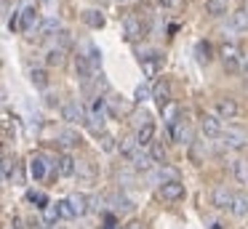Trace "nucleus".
<instances>
[{
  "mask_svg": "<svg viewBox=\"0 0 248 229\" xmlns=\"http://www.w3.org/2000/svg\"><path fill=\"white\" fill-rule=\"evenodd\" d=\"M62 117H64L70 125H80V122H88V117H86V107L80 104V101H67L64 107H62Z\"/></svg>",
  "mask_w": 248,
  "mask_h": 229,
  "instance_id": "f257e3e1",
  "label": "nucleus"
},
{
  "mask_svg": "<svg viewBox=\"0 0 248 229\" xmlns=\"http://www.w3.org/2000/svg\"><path fill=\"white\" fill-rule=\"evenodd\" d=\"M221 59H224V69H230V72H237V67H240V48L235 46V43H224L221 46Z\"/></svg>",
  "mask_w": 248,
  "mask_h": 229,
  "instance_id": "f03ea898",
  "label": "nucleus"
},
{
  "mask_svg": "<svg viewBox=\"0 0 248 229\" xmlns=\"http://www.w3.org/2000/svg\"><path fill=\"white\" fill-rule=\"evenodd\" d=\"M221 138H224V147L227 149H243L248 144V136H246V131H240V128H227L224 133H221Z\"/></svg>",
  "mask_w": 248,
  "mask_h": 229,
  "instance_id": "7ed1b4c3",
  "label": "nucleus"
},
{
  "mask_svg": "<svg viewBox=\"0 0 248 229\" xmlns=\"http://www.w3.org/2000/svg\"><path fill=\"white\" fill-rule=\"evenodd\" d=\"M22 32H35L40 27V16H38V11H35V5L32 3H27V5H22Z\"/></svg>",
  "mask_w": 248,
  "mask_h": 229,
  "instance_id": "20e7f679",
  "label": "nucleus"
},
{
  "mask_svg": "<svg viewBox=\"0 0 248 229\" xmlns=\"http://www.w3.org/2000/svg\"><path fill=\"white\" fill-rule=\"evenodd\" d=\"M200 131H203L205 138H219L221 133V117L216 115H203V120H200Z\"/></svg>",
  "mask_w": 248,
  "mask_h": 229,
  "instance_id": "39448f33",
  "label": "nucleus"
},
{
  "mask_svg": "<svg viewBox=\"0 0 248 229\" xmlns=\"http://www.w3.org/2000/svg\"><path fill=\"white\" fill-rule=\"evenodd\" d=\"M152 99H155V104L160 107V109H166V107L171 104V85H168L166 80H157V83L152 85Z\"/></svg>",
  "mask_w": 248,
  "mask_h": 229,
  "instance_id": "423d86ee",
  "label": "nucleus"
},
{
  "mask_svg": "<svg viewBox=\"0 0 248 229\" xmlns=\"http://www.w3.org/2000/svg\"><path fill=\"white\" fill-rule=\"evenodd\" d=\"M144 32H147V27L141 24L139 16H125V37L128 40H141Z\"/></svg>",
  "mask_w": 248,
  "mask_h": 229,
  "instance_id": "0eeeda50",
  "label": "nucleus"
},
{
  "mask_svg": "<svg viewBox=\"0 0 248 229\" xmlns=\"http://www.w3.org/2000/svg\"><path fill=\"white\" fill-rule=\"evenodd\" d=\"M232 197L235 195H232L224 184L214 186V192H211V202H214L216 208H232Z\"/></svg>",
  "mask_w": 248,
  "mask_h": 229,
  "instance_id": "6e6552de",
  "label": "nucleus"
},
{
  "mask_svg": "<svg viewBox=\"0 0 248 229\" xmlns=\"http://www.w3.org/2000/svg\"><path fill=\"white\" fill-rule=\"evenodd\" d=\"M160 64H163L160 53H147V56H141V69H144L147 77H155L160 72Z\"/></svg>",
  "mask_w": 248,
  "mask_h": 229,
  "instance_id": "1a4fd4ad",
  "label": "nucleus"
},
{
  "mask_svg": "<svg viewBox=\"0 0 248 229\" xmlns=\"http://www.w3.org/2000/svg\"><path fill=\"white\" fill-rule=\"evenodd\" d=\"M160 197L163 200H179L184 197V184L182 181H168V184H160Z\"/></svg>",
  "mask_w": 248,
  "mask_h": 229,
  "instance_id": "9d476101",
  "label": "nucleus"
},
{
  "mask_svg": "<svg viewBox=\"0 0 248 229\" xmlns=\"http://www.w3.org/2000/svg\"><path fill=\"white\" fill-rule=\"evenodd\" d=\"M216 115H219L221 120H232V117H237V104L232 99H219V104H216Z\"/></svg>",
  "mask_w": 248,
  "mask_h": 229,
  "instance_id": "9b49d317",
  "label": "nucleus"
},
{
  "mask_svg": "<svg viewBox=\"0 0 248 229\" xmlns=\"http://www.w3.org/2000/svg\"><path fill=\"white\" fill-rule=\"evenodd\" d=\"M70 202H72V208H75V216H86V213L91 211V200H88L83 192H75V195H70Z\"/></svg>",
  "mask_w": 248,
  "mask_h": 229,
  "instance_id": "f8f14e48",
  "label": "nucleus"
},
{
  "mask_svg": "<svg viewBox=\"0 0 248 229\" xmlns=\"http://www.w3.org/2000/svg\"><path fill=\"white\" fill-rule=\"evenodd\" d=\"M136 141H139V147H152V141H155V125H152L150 120H147L144 125L139 128V133H136Z\"/></svg>",
  "mask_w": 248,
  "mask_h": 229,
  "instance_id": "ddd939ff",
  "label": "nucleus"
},
{
  "mask_svg": "<svg viewBox=\"0 0 248 229\" xmlns=\"http://www.w3.org/2000/svg\"><path fill=\"white\" fill-rule=\"evenodd\" d=\"M46 170H48V163H46L40 154H35V157L30 160V176H32L35 181H40V179H46Z\"/></svg>",
  "mask_w": 248,
  "mask_h": 229,
  "instance_id": "4468645a",
  "label": "nucleus"
},
{
  "mask_svg": "<svg viewBox=\"0 0 248 229\" xmlns=\"http://www.w3.org/2000/svg\"><path fill=\"white\" fill-rule=\"evenodd\" d=\"M54 32H62L59 19H56V16H48V19L40 21V27H38V37H48V35H54Z\"/></svg>",
  "mask_w": 248,
  "mask_h": 229,
  "instance_id": "2eb2a0df",
  "label": "nucleus"
},
{
  "mask_svg": "<svg viewBox=\"0 0 248 229\" xmlns=\"http://www.w3.org/2000/svg\"><path fill=\"white\" fill-rule=\"evenodd\" d=\"M232 216H237V218H246L248 216V195H235L232 197Z\"/></svg>",
  "mask_w": 248,
  "mask_h": 229,
  "instance_id": "dca6fc26",
  "label": "nucleus"
},
{
  "mask_svg": "<svg viewBox=\"0 0 248 229\" xmlns=\"http://www.w3.org/2000/svg\"><path fill=\"white\" fill-rule=\"evenodd\" d=\"M78 170V165H75V160L70 157V154H62L59 160H56V173L59 176H72Z\"/></svg>",
  "mask_w": 248,
  "mask_h": 229,
  "instance_id": "f3484780",
  "label": "nucleus"
},
{
  "mask_svg": "<svg viewBox=\"0 0 248 229\" xmlns=\"http://www.w3.org/2000/svg\"><path fill=\"white\" fill-rule=\"evenodd\" d=\"M62 218V211H59V202H48V205L43 208V224L46 227H54L56 221Z\"/></svg>",
  "mask_w": 248,
  "mask_h": 229,
  "instance_id": "a211bd4d",
  "label": "nucleus"
},
{
  "mask_svg": "<svg viewBox=\"0 0 248 229\" xmlns=\"http://www.w3.org/2000/svg\"><path fill=\"white\" fill-rule=\"evenodd\" d=\"M152 154H144V152H136L134 160H131V165H134V170H141V173H147V170L152 168Z\"/></svg>",
  "mask_w": 248,
  "mask_h": 229,
  "instance_id": "6ab92c4d",
  "label": "nucleus"
},
{
  "mask_svg": "<svg viewBox=\"0 0 248 229\" xmlns=\"http://www.w3.org/2000/svg\"><path fill=\"white\" fill-rule=\"evenodd\" d=\"M83 21H86L88 27H93V30H102L104 27V16H102V11H83Z\"/></svg>",
  "mask_w": 248,
  "mask_h": 229,
  "instance_id": "aec40b11",
  "label": "nucleus"
},
{
  "mask_svg": "<svg viewBox=\"0 0 248 229\" xmlns=\"http://www.w3.org/2000/svg\"><path fill=\"white\" fill-rule=\"evenodd\" d=\"M118 149H120V154H123V157L134 160V154L139 152V141H136V138H123V141L118 144Z\"/></svg>",
  "mask_w": 248,
  "mask_h": 229,
  "instance_id": "412c9836",
  "label": "nucleus"
},
{
  "mask_svg": "<svg viewBox=\"0 0 248 229\" xmlns=\"http://www.w3.org/2000/svg\"><path fill=\"white\" fill-rule=\"evenodd\" d=\"M86 125H88V131H91V133H96V136H99V133L104 131V112H91Z\"/></svg>",
  "mask_w": 248,
  "mask_h": 229,
  "instance_id": "4be33fe9",
  "label": "nucleus"
},
{
  "mask_svg": "<svg viewBox=\"0 0 248 229\" xmlns=\"http://www.w3.org/2000/svg\"><path fill=\"white\" fill-rule=\"evenodd\" d=\"M195 59H198V64H208L211 61V46L205 40L195 43Z\"/></svg>",
  "mask_w": 248,
  "mask_h": 229,
  "instance_id": "5701e85b",
  "label": "nucleus"
},
{
  "mask_svg": "<svg viewBox=\"0 0 248 229\" xmlns=\"http://www.w3.org/2000/svg\"><path fill=\"white\" fill-rule=\"evenodd\" d=\"M46 64H48V67H62V64H64V48H51V51L46 53Z\"/></svg>",
  "mask_w": 248,
  "mask_h": 229,
  "instance_id": "b1692460",
  "label": "nucleus"
},
{
  "mask_svg": "<svg viewBox=\"0 0 248 229\" xmlns=\"http://www.w3.org/2000/svg\"><path fill=\"white\" fill-rule=\"evenodd\" d=\"M227 3L230 0H205V11L211 16H221V14H227Z\"/></svg>",
  "mask_w": 248,
  "mask_h": 229,
  "instance_id": "393cba45",
  "label": "nucleus"
},
{
  "mask_svg": "<svg viewBox=\"0 0 248 229\" xmlns=\"http://www.w3.org/2000/svg\"><path fill=\"white\" fill-rule=\"evenodd\" d=\"M232 27L235 30H248V8H237L232 14Z\"/></svg>",
  "mask_w": 248,
  "mask_h": 229,
  "instance_id": "a878e982",
  "label": "nucleus"
},
{
  "mask_svg": "<svg viewBox=\"0 0 248 229\" xmlns=\"http://www.w3.org/2000/svg\"><path fill=\"white\" fill-rule=\"evenodd\" d=\"M30 80H32L35 88H48V75H46V69H30Z\"/></svg>",
  "mask_w": 248,
  "mask_h": 229,
  "instance_id": "bb28decb",
  "label": "nucleus"
},
{
  "mask_svg": "<svg viewBox=\"0 0 248 229\" xmlns=\"http://www.w3.org/2000/svg\"><path fill=\"white\" fill-rule=\"evenodd\" d=\"M232 170H235V179L240 181V184H248V163L246 160H235Z\"/></svg>",
  "mask_w": 248,
  "mask_h": 229,
  "instance_id": "cd10ccee",
  "label": "nucleus"
},
{
  "mask_svg": "<svg viewBox=\"0 0 248 229\" xmlns=\"http://www.w3.org/2000/svg\"><path fill=\"white\" fill-rule=\"evenodd\" d=\"M147 99H152V85L150 83H139L136 91H134V101H147Z\"/></svg>",
  "mask_w": 248,
  "mask_h": 229,
  "instance_id": "c85d7f7f",
  "label": "nucleus"
},
{
  "mask_svg": "<svg viewBox=\"0 0 248 229\" xmlns=\"http://www.w3.org/2000/svg\"><path fill=\"white\" fill-rule=\"evenodd\" d=\"M86 59H88V64H91V72L99 75V67H102V51H99V48H91Z\"/></svg>",
  "mask_w": 248,
  "mask_h": 229,
  "instance_id": "c756f323",
  "label": "nucleus"
},
{
  "mask_svg": "<svg viewBox=\"0 0 248 229\" xmlns=\"http://www.w3.org/2000/svg\"><path fill=\"white\" fill-rule=\"evenodd\" d=\"M59 138H62V144H64V147H75V144L80 141L78 131H72V128H64V131L59 133Z\"/></svg>",
  "mask_w": 248,
  "mask_h": 229,
  "instance_id": "7c9ffc66",
  "label": "nucleus"
},
{
  "mask_svg": "<svg viewBox=\"0 0 248 229\" xmlns=\"http://www.w3.org/2000/svg\"><path fill=\"white\" fill-rule=\"evenodd\" d=\"M150 154H152V160H155V163H160V160H166V147H163V141H152V147H150Z\"/></svg>",
  "mask_w": 248,
  "mask_h": 229,
  "instance_id": "2f4dec72",
  "label": "nucleus"
},
{
  "mask_svg": "<svg viewBox=\"0 0 248 229\" xmlns=\"http://www.w3.org/2000/svg\"><path fill=\"white\" fill-rule=\"evenodd\" d=\"M59 211H62V218H75V208H72L70 197H67V200H59Z\"/></svg>",
  "mask_w": 248,
  "mask_h": 229,
  "instance_id": "473e14b6",
  "label": "nucleus"
},
{
  "mask_svg": "<svg viewBox=\"0 0 248 229\" xmlns=\"http://www.w3.org/2000/svg\"><path fill=\"white\" fill-rule=\"evenodd\" d=\"M99 147L104 149V152H112L118 144H115V136H109V133H102V138H99Z\"/></svg>",
  "mask_w": 248,
  "mask_h": 229,
  "instance_id": "72a5a7b5",
  "label": "nucleus"
},
{
  "mask_svg": "<svg viewBox=\"0 0 248 229\" xmlns=\"http://www.w3.org/2000/svg\"><path fill=\"white\" fill-rule=\"evenodd\" d=\"M11 165H14V160L11 157H8V154H6V157H3V181H6V184H11Z\"/></svg>",
  "mask_w": 248,
  "mask_h": 229,
  "instance_id": "f704fd0d",
  "label": "nucleus"
},
{
  "mask_svg": "<svg viewBox=\"0 0 248 229\" xmlns=\"http://www.w3.org/2000/svg\"><path fill=\"white\" fill-rule=\"evenodd\" d=\"M163 117H166V122H173V120H176V104H173V101L166 107V109H163Z\"/></svg>",
  "mask_w": 248,
  "mask_h": 229,
  "instance_id": "c9c22d12",
  "label": "nucleus"
},
{
  "mask_svg": "<svg viewBox=\"0 0 248 229\" xmlns=\"http://www.w3.org/2000/svg\"><path fill=\"white\" fill-rule=\"evenodd\" d=\"M59 43H62V48H67V46L72 43V37H70V32H67V30L59 32Z\"/></svg>",
  "mask_w": 248,
  "mask_h": 229,
  "instance_id": "e433bc0d",
  "label": "nucleus"
},
{
  "mask_svg": "<svg viewBox=\"0 0 248 229\" xmlns=\"http://www.w3.org/2000/svg\"><path fill=\"white\" fill-rule=\"evenodd\" d=\"M125 229H141V221H128V224H125Z\"/></svg>",
  "mask_w": 248,
  "mask_h": 229,
  "instance_id": "4c0bfd02",
  "label": "nucleus"
},
{
  "mask_svg": "<svg viewBox=\"0 0 248 229\" xmlns=\"http://www.w3.org/2000/svg\"><path fill=\"white\" fill-rule=\"evenodd\" d=\"M155 5H157V8H168V5H171V0H155Z\"/></svg>",
  "mask_w": 248,
  "mask_h": 229,
  "instance_id": "58836bf2",
  "label": "nucleus"
}]
</instances>
